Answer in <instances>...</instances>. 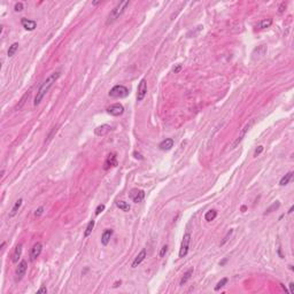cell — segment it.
I'll return each mask as SVG.
<instances>
[{
  "label": "cell",
  "mask_w": 294,
  "mask_h": 294,
  "mask_svg": "<svg viewBox=\"0 0 294 294\" xmlns=\"http://www.w3.org/2000/svg\"><path fill=\"white\" fill-rule=\"evenodd\" d=\"M59 77H60V71H54V73L51 74V75H49V76L47 77L43 83H41V85L39 86L38 91H37L36 97H35L33 105L38 106L39 104H40V101L44 99V97L46 96V93L49 92V89L53 86V84L59 79Z\"/></svg>",
  "instance_id": "1"
},
{
  "label": "cell",
  "mask_w": 294,
  "mask_h": 294,
  "mask_svg": "<svg viewBox=\"0 0 294 294\" xmlns=\"http://www.w3.org/2000/svg\"><path fill=\"white\" fill-rule=\"evenodd\" d=\"M130 5L129 0H125V1H121L120 4H117V6L114 9H112V12L109 13L108 17H107V21H106V24H112L114 23L117 19H120L122 14L125 12L126 7Z\"/></svg>",
  "instance_id": "2"
},
{
  "label": "cell",
  "mask_w": 294,
  "mask_h": 294,
  "mask_svg": "<svg viewBox=\"0 0 294 294\" xmlns=\"http://www.w3.org/2000/svg\"><path fill=\"white\" fill-rule=\"evenodd\" d=\"M108 96L110 98L121 99V98H125L129 96V90L124 85H115L113 89L109 91Z\"/></svg>",
  "instance_id": "3"
},
{
  "label": "cell",
  "mask_w": 294,
  "mask_h": 294,
  "mask_svg": "<svg viewBox=\"0 0 294 294\" xmlns=\"http://www.w3.org/2000/svg\"><path fill=\"white\" fill-rule=\"evenodd\" d=\"M254 122H255L254 120H250L249 122H247V123H246L245 126H244V128H242V129L240 130V132H239V136H238V137L236 138V140L233 141V144H232V146H231V149H234L236 147H238V145H239V144L241 143L242 139H244V137L246 136V133L248 132V130H249L250 128H252V125L254 124Z\"/></svg>",
  "instance_id": "4"
},
{
  "label": "cell",
  "mask_w": 294,
  "mask_h": 294,
  "mask_svg": "<svg viewBox=\"0 0 294 294\" xmlns=\"http://www.w3.org/2000/svg\"><path fill=\"white\" fill-rule=\"evenodd\" d=\"M190 242H191V234L186 232L183 237L181 244V249H179V258H185L190 249Z\"/></svg>",
  "instance_id": "5"
},
{
  "label": "cell",
  "mask_w": 294,
  "mask_h": 294,
  "mask_svg": "<svg viewBox=\"0 0 294 294\" xmlns=\"http://www.w3.org/2000/svg\"><path fill=\"white\" fill-rule=\"evenodd\" d=\"M28 270V262L25 260H22V261L19 263L16 270H15V282H20L22 278L25 276V272Z\"/></svg>",
  "instance_id": "6"
},
{
  "label": "cell",
  "mask_w": 294,
  "mask_h": 294,
  "mask_svg": "<svg viewBox=\"0 0 294 294\" xmlns=\"http://www.w3.org/2000/svg\"><path fill=\"white\" fill-rule=\"evenodd\" d=\"M129 198L134 203H139L145 199V192L140 189H132L129 192Z\"/></svg>",
  "instance_id": "7"
},
{
  "label": "cell",
  "mask_w": 294,
  "mask_h": 294,
  "mask_svg": "<svg viewBox=\"0 0 294 294\" xmlns=\"http://www.w3.org/2000/svg\"><path fill=\"white\" fill-rule=\"evenodd\" d=\"M147 94V82L145 78H143L140 81V83L138 84V89H137V101H143L144 98Z\"/></svg>",
  "instance_id": "8"
},
{
  "label": "cell",
  "mask_w": 294,
  "mask_h": 294,
  "mask_svg": "<svg viewBox=\"0 0 294 294\" xmlns=\"http://www.w3.org/2000/svg\"><path fill=\"white\" fill-rule=\"evenodd\" d=\"M107 113L112 116H120L124 113V107L121 104H113L107 108Z\"/></svg>",
  "instance_id": "9"
},
{
  "label": "cell",
  "mask_w": 294,
  "mask_h": 294,
  "mask_svg": "<svg viewBox=\"0 0 294 294\" xmlns=\"http://www.w3.org/2000/svg\"><path fill=\"white\" fill-rule=\"evenodd\" d=\"M41 250H43V245H41V242H36V244L32 246L31 250H30V260H31V261L37 260V258L40 256Z\"/></svg>",
  "instance_id": "10"
},
{
  "label": "cell",
  "mask_w": 294,
  "mask_h": 294,
  "mask_svg": "<svg viewBox=\"0 0 294 294\" xmlns=\"http://www.w3.org/2000/svg\"><path fill=\"white\" fill-rule=\"evenodd\" d=\"M110 130H112V126H110V125L102 124L100 125V126L96 128L94 133H96V136H98V137H104V136H106L108 132H110Z\"/></svg>",
  "instance_id": "11"
},
{
  "label": "cell",
  "mask_w": 294,
  "mask_h": 294,
  "mask_svg": "<svg viewBox=\"0 0 294 294\" xmlns=\"http://www.w3.org/2000/svg\"><path fill=\"white\" fill-rule=\"evenodd\" d=\"M21 24L22 27L28 30V31H33L37 28V22L33 20H29V19H22L21 20Z\"/></svg>",
  "instance_id": "12"
},
{
  "label": "cell",
  "mask_w": 294,
  "mask_h": 294,
  "mask_svg": "<svg viewBox=\"0 0 294 294\" xmlns=\"http://www.w3.org/2000/svg\"><path fill=\"white\" fill-rule=\"evenodd\" d=\"M116 164H117L116 154L110 153L108 156H107V160H106V162H105V167H104V169L108 170L109 168H113V167H115Z\"/></svg>",
  "instance_id": "13"
},
{
  "label": "cell",
  "mask_w": 294,
  "mask_h": 294,
  "mask_svg": "<svg viewBox=\"0 0 294 294\" xmlns=\"http://www.w3.org/2000/svg\"><path fill=\"white\" fill-rule=\"evenodd\" d=\"M146 256H147L146 249H145V248H143V249L140 250V253L138 254L137 256L134 258V260H133V262H132V264H131V266H132V268H137V266H139V264H140L141 262L145 260Z\"/></svg>",
  "instance_id": "14"
},
{
  "label": "cell",
  "mask_w": 294,
  "mask_h": 294,
  "mask_svg": "<svg viewBox=\"0 0 294 294\" xmlns=\"http://www.w3.org/2000/svg\"><path fill=\"white\" fill-rule=\"evenodd\" d=\"M173 144H175V141H173V138H165L164 140L160 143L159 148L161 151H170L173 147Z\"/></svg>",
  "instance_id": "15"
},
{
  "label": "cell",
  "mask_w": 294,
  "mask_h": 294,
  "mask_svg": "<svg viewBox=\"0 0 294 294\" xmlns=\"http://www.w3.org/2000/svg\"><path fill=\"white\" fill-rule=\"evenodd\" d=\"M113 236V230L112 229H107L104 231V233L101 236V244L104 246H107L110 241V238Z\"/></svg>",
  "instance_id": "16"
},
{
  "label": "cell",
  "mask_w": 294,
  "mask_h": 294,
  "mask_svg": "<svg viewBox=\"0 0 294 294\" xmlns=\"http://www.w3.org/2000/svg\"><path fill=\"white\" fill-rule=\"evenodd\" d=\"M22 202H23V199H19V200L14 203L12 210H11V213H9V218H13L14 216H16L19 210H20L21 208V206H22Z\"/></svg>",
  "instance_id": "17"
},
{
  "label": "cell",
  "mask_w": 294,
  "mask_h": 294,
  "mask_svg": "<svg viewBox=\"0 0 294 294\" xmlns=\"http://www.w3.org/2000/svg\"><path fill=\"white\" fill-rule=\"evenodd\" d=\"M21 255H22V244H19V245L15 247V250H14V253H13V256H12L13 263H17L21 258Z\"/></svg>",
  "instance_id": "18"
},
{
  "label": "cell",
  "mask_w": 294,
  "mask_h": 294,
  "mask_svg": "<svg viewBox=\"0 0 294 294\" xmlns=\"http://www.w3.org/2000/svg\"><path fill=\"white\" fill-rule=\"evenodd\" d=\"M193 271H194L193 268H190V269L187 270V271H186L185 274L183 275V277H181V283H179V285L183 286L184 284H186V283H187V280H189L190 278H191V276L193 275Z\"/></svg>",
  "instance_id": "19"
},
{
  "label": "cell",
  "mask_w": 294,
  "mask_h": 294,
  "mask_svg": "<svg viewBox=\"0 0 294 294\" xmlns=\"http://www.w3.org/2000/svg\"><path fill=\"white\" fill-rule=\"evenodd\" d=\"M271 24H272V19H264V20L258 22L256 28L260 29V30H261V29H266V28H269Z\"/></svg>",
  "instance_id": "20"
},
{
  "label": "cell",
  "mask_w": 294,
  "mask_h": 294,
  "mask_svg": "<svg viewBox=\"0 0 294 294\" xmlns=\"http://www.w3.org/2000/svg\"><path fill=\"white\" fill-rule=\"evenodd\" d=\"M292 177H293V171H290V173H287L284 176V177L280 179V181H279V185L280 186H285L287 185L288 183L291 181V179H292Z\"/></svg>",
  "instance_id": "21"
},
{
  "label": "cell",
  "mask_w": 294,
  "mask_h": 294,
  "mask_svg": "<svg viewBox=\"0 0 294 294\" xmlns=\"http://www.w3.org/2000/svg\"><path fill=\"white\" fill-rule=\"evenodd\" d=\"M217 217V211L215 209H210L209 211H207L206 213V215H205V219L207 222H211V221H214L215 218Z\"/></svg>",
  "instance_id": "22"
},
{
  "label": "cell",
  "mask_w": 294,
  "mask_h": 294,
  "mask_svg": "<svg viewBox=\"0 0 294 294\" xmlns=\"http://www.w3.org/2000/svg\"><path fill=\"white\" fill-rule=\"evenodd\" d=\"M116 206H117V208H120L122 211H129V210H130V205H129V203H128V202H125V201H122V200H118V201H116Z\"/></svg>",
  "instance_id": "23"
},
{
  "label": "cell",
  "mask_w": 294,
  "mask_h": 294,
  "mask_svg": "<svg viewBox=\"0 0 294 294\" xmlns=\"http://www.w3.org/2000/svg\"><path fill=\"white\" fill-rule=\"evenodd\" d=\"M94 224H96V222L93 221V219L89 222V224H87L86 229H85V232H84V237L85 238H87L90 234L92 233V230H93V228H94Z\"/></svg>",
  "instance_id": "24"
},
{
  "label": "cell",
  "mask_w": 294,
  "mask_h": 294,
  "mask_svg": "<svg viewBox=\"0 0 294 294\" xmlns=\"http://www.w3.org/2000/svg\"><path fill=\"white\" fill-rule=\"evenodd\" d=\"M279 207H280V203H279V201L274 202L272 205L270 206L269 208H266V211H264V215H268V214L272 213V211H275V210H277Z\"/></svg>",
  "instance_id": "25"
},
{
  "label": "cell",
  "mask_w": 294,
  "mask_h": 294,
  "mask_svg": "<svg viewBox=\"0 0 294 294\" xmlns=\"http://www.w3.org/2000/svg\"><path fill=\"white\" fill-rule=\"evenodd\" d=\"M17 49H19V43H14V44L11 45V46H9V49H8V52H7L8 57L12 58L13 55L16 53Z\"/></svg>",
  "instance_id": "26"
},
{
  "label": "cell",
  "mask_w": 294,
  "mask_h": 294,
  "mask_svg": "<svg viewBox=\"0 0 294 294\" xmlns=\"http://www.w3.org/2000/svg\"><path fill=\"white\" fill-rule=\"evenodd\" d=\"M228 282H229V278H226V277L225 278H222L221 280H219V282L216 284V286H215V288H214V290H215V291H219L222 287H224V286L228 284Z\"/></svg>",
  "instance_id": "27"
},
{
  "label": "cell",
  "mask_w": 294,
  "mask_h": 294,
  "mask_svg": "<svg viewBox=\"0 0 294 294\" xmlns=\"http://www.w3.org/2000/svg\"><path fill=\"white\" fill-rule=\"evenodd\" d=\"M167 250H168V245L162 246L161 250H160V253H159V258H163V256L165 255V253H167Z\"/></svg>",
  "instance_id": "28"
},
{
  "label": "cell",
  "mask_w": 294,
  "mask_h": 294,
  "mask_svg": "<svg viewBox=\"0 0 294 294\" xmlns=\"http://www.w3.org/2000/svg\"><path fill=\"white\" fill-rule=\"evenodd\" d=\"M232 232H233V230H230V231H228V233L225 234V237H224V239H223V241L221 242V246L224 245V244H225V242L229 240V237L231 236V234H232Z\"/></svg>",
  "instance_id": "29"
},
{
  "label": "cell",
  "mask_w": 294,
  "mask_h": 294,
  "mask_svg": "<svg viewBox=\"0 0 294 294\" xmlns=\"http://www.w3.org/2000/svg\"><path fill=\"white\" fill-rule=\"evenodd\" d=\"M104 210H105V205H99L97 207V209H96V215H97V216L98 215H100Z\"/></svg>",
  "instance_id": "30"
},
{
  "label": "cell",
  "mask_w": 294,
  "mask_h": 294,
  "mask_svg": "<svg viewBox=\"0 0 294 294\" xmlns=\"http://www.w3.org/2000/svg\"><path fill=\"white\" fill-rule=\"evenodd\" d=\"M262 152H263V146H258V148L255 149V152H254V157H258Z\"/></svg>",
  "instance_id": "31"
},
{
  "label": "cell",
  "mask_w": 294,
  "mask_h": 294,
  "mask_svg": "<svg viewBox=\"0 0 294 294\" xmlns=\"http://www.w3.org/2000/svg\"><path fill=\"white\" fill-rule=\"evenodd\" d=\"M14 9H15V12H21L23 9V4L22 2H16L15 6H14Z\"/></svg>",
  "instance_id": "32"
},
{
  "label": "cell",
  "mask_w": 294,
  "mask_h": 294,
  "mask_svg": "<svg viewBox=\"0 0 294 294\" xmlns=\"http://www.w3.org/2000/svg\"><path fill=\"white\" fill-rule=\"evenodd\" d=\"M43 210H44V208H43V207H39V208L35 211V216H36V217H39L41 214H43Z\"/></svg>",
  "instance_id": "33"
},
{
  "label": "cell",
  "mask_w": 294,
  "mask_h": 294,
  "mask_svg": "<svg viewBox=\"0 0 294 294\" xmlns=\"http://www.w3.org/2000/svg\"><path fill=\"white\" fill-rule=\"evenodd\" d=\"M37 293H47V288L45 286H41L40 288L37 291Z\"/></svg>",
  "instance_id": "34"
},
{
  "label": "cell",
  "mask_w": 294,
  "mask_h": 294,
  "mask_svg": "<svg viewBox=\"0 0 294 294\" xmlns=\"http://www.w3.org/2000/svg\"><path fill=\"white\" fill-rule=\"evenodd\" d=\"M133 156L136 157V159H139V160H143V159H144L143 155H141L140 153H137V152H133Z\"/></svg>",
  "instance_id": "35"
},
{
  "label": "cell",
  "mask_w": 294,
  "mask_h": 294,
  "mask_svg": "<svg viewBox=\"0 0 294 294\" xmlns=\"http://www.w3.org/2000/svg\"><path fill=\"white\" fill-rule=\"evenodd\" d=\"M181 70V65H177V67L176 68H173V73L175 74H178L179 71Z\"/></svg>",
  "instance_id": "36"
},
{
  "label": "cell",
  "mask_w": 294,
  "mask_h": 294,
  "mask_svg": "<svg viewBox=\"0 0 294 294\" xmlns=\"http://www.w3.org/2000/svg\"><path fill=\"white\" fill-rule=\"evenodd\" d=\"M121 284H122V282H121V280H117V282H115V283H114L113 287H114V288H116V287H118V286L121 285Z\"/></svg>",
  "instance_id": "37"
},
{
  "label": "cell",
  "mask_w": 294,
  "mask_h": 294,
  "mask_svg": "<svg viewBox=\"0 0 294 294\" xmlns=\"http://www.w3.org/2000/svg\"><path fill=\"white\" fill-rule=\"evenodd\" d=\"M290 293L291 294L294 293V284H293V283H291V284H290Z\"/></svg>",
  "instance_id": "38"
},
{
  "label": "cell",
  "mask_w": 294,
  "mask_h": 294,
  "mask_svg": "<svg viewBox=\"0 0 294 294\" xmlns=\"http://www.w3.org/2000/svg\"><path fill=\"white\" fill-rule=\"evenodd\" d=\"M284 7H286L285 2H283V4L280 5V7H279V13H283V12H284Z\"/></svg>",
  "instance_id": "39"
},
{
  "label": "cell",
  "mask_w": 294,
  "mask_h": 294,
  "mask_svg": "<svg viewBox=\"0 0 294 294\" xmlns=\"http://www.w3.org/2000/svg\"><path fill=\"white\" fill-rule=\"evenodd\" d=\"M226 261H228V258H224L222 262H219V264H221V266H224V264L226 263Z\"/></svg>",
  "instance_id": "40"
},
{
  "label": "cell",
  "mask_w": 294,
  "mask_h": 294,
  "mask_svg": "<svg viewBox=\"0 0 294 294\" xmlns=\"http://www.w3.org/2000/svg\"><path fill=\"white\" fill-rule=\"evenodd\" d=\"M5 245H6V242H5V241H2V244H1V247H0V248H1V252H2V250H4V247H5Z\"/></svg>",
  "instance_id": "41"
},
{
  "label": "cell",
  "mask_w": 294,
  "mask_h": 294,
  "mask_svg": "<svg viewBox=\"0 0 294 294\" xmlns=\"http://www.w3.org/2000/svg\"><path fill=\"white\" fill-rule=\"evenodd\" d=\"M292 211H293V206H292V207L290 208V210H288V214H291Z\"/></svg>",
  "instance_id": "42"
},
{
  "label": "cell",
  "mask_w": 294,
  "mask_h": 294,
  "mask_svg": "<svg viewBox=\"0 0 294 294\" xmlns=\"http://www.w3.org/2000/svg\"><path fill=\"white\" fill-rule=\"evenodd\" d=\"M241 210H242V211H245V210H246V206H242V207H241Z\"/></svg>",
  "instance_id": "43"
}]
</instances>
